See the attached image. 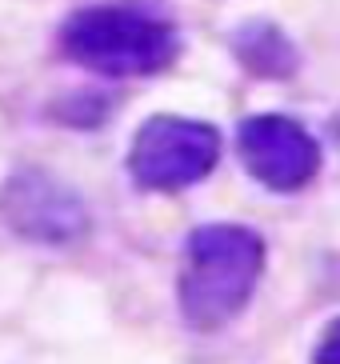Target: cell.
Masks as SVG:
<instances>
[{"label": "cell", "mask_w": 340, "mask_h": 364, "mask_svg": "<svg viewBox=\"0 0 340 364\" xmlns=\"http://www.w3.org/2000/svg\"><path fill=\"white\" fill-rule=\"evenodd\" d=\"M184 257L188 260L176 284L184 324L213 332L236 321L260 284L265 240L245 225H204L188 236Z\"/></svg>", "instance_id": "obj_1"}, {"label": "cell", "mask_w": 340, "mask_h": 364, "mask_svg": "<svg viewBox=\"0 0 340 364\" xmlns=\"http://www.w3.org/2000/svg\"><path fill=\"white\" fill-rule=\"evenodd\" d=\"M60 53L100 76H152L181 53V36L164 16L137 4H92L60 28Z\"/></svg>", "instance_id": "obj_2"}, {"label": "cell", "mask_w": 340, "mask_h": 364, "mask_svg": "<svg viewBox=\"0 0 340 364\" xmlns=\"http://www.w3.org/2000/svg\"><path fill=\"white\" fill-rule=\"evenodd\" d=\"M221 161V132L204 120L152 117L128 149V172L149 193H181L204 181Z\"/></svg>", "instance_id": "obj_3"}, {"label": "cell", "mask_w": 340, "mask_h": 364, "mask_svg": "<svg viewBox=\"0 0 340 364\" xmlns=\"http://www.w3.org/2000/svg\"><path fill=\"white\" fill-rule=\"evenodd\" d=\"M240 161L272 193H300L320 172V144L288 117H248L236 132Z\"/></svg>", "instance_id": "obj_4"}, {"label": "cell", "mask_w": 340, "mask_h": 364, "mask_svg": "<svg viewBox=\"0 0 340 364\" xmlns=\"http://www.w3.org/2000/svg\"><path fill=\"white\" fill-rule=\"evenodd\" d=\"M0 216L12 232L41 240V245H64V240H76L88 228L85 204L44 172L12 176L0 188Z\"/></svg>", "instance_id": "obj_5"}, {"label": "cell", "mask_w": 340, "mask_h": 364, "mask_svg": "<svg viewBox=\"0 0 340 364\" xmlns=\"http://www.w3.org/2000/svg\"><path fill=\"white\" fill-rule=\"evenodd\" d=\"M236 56L240 65L253 76H265V80H285V76L297 73L300 56L297 48L288 44V36L280 33L277 24H245L236 33Z\"/></svg>", "instance_id": "obj_6"}, {"label": "cell", "mask_w": 340, "mask_h": 364, "mask_svg": "<svg viewBox=\"0 0 340 364\" xmlns=\"http://www.w3.org/2000/svg\"><path fill=\"white\" fill-rule=\"evenodd\" d=\"M312 364H340V316L320 332L317 353H312Z\"/></svg>", "instance_id": "obj_7"}]
</instances>
